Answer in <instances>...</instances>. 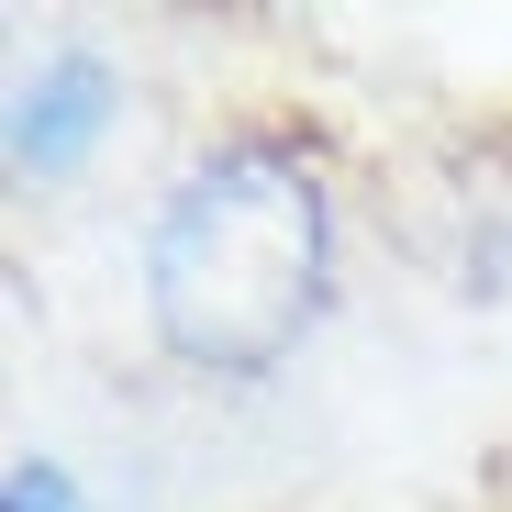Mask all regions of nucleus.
<instances>
[{
  "mask_svg": "<svg viewBox=\"0 0 512 512\" xmlns=\"http://www.w3.org/2000/svg\"><path fill=\"white\" fill-rule=\"evenodd\" d=\"M334 290H346V179L312 123L201 134L134 223V312L179 379H279L323 334Z\"/></svg>",
  "mask_w": 512,
  "mask_h": 512,
  "instance_id": "f257e3e1",
  "label": "nucleus"
},
{
  "mask_svg": "<svg viewBox=\"0 0 512 512\" xmlns=\"http://www.w3.org/2000/svg\"><path fill=\"white\" fill-rule=\"evenodd\" d=\"M123 123V67L101 45H45L23 78H12V190H56L78 179Z\"/></svg>",
  "mask_w": 512,
  "mask_h": 512,
  "instance_id": "f03ea898",
  "label": "nucleus"
},
{
  "mask_svg": "<svg viewBox=\"0 0 512 512\" xmlns=\"http://www.w3.org/2000/svg\"><path fill=\"white\" fill-rule=\"evenodd\" d=\"M0 512H101L90 479H78L67 457H12V479H0Z\"/></svg>",
  "mask_w": 512,
  "mask_h": 512,
  "instance_id": "7ed1b4c3",
  "label": "nucleus"
}]
</instances>
